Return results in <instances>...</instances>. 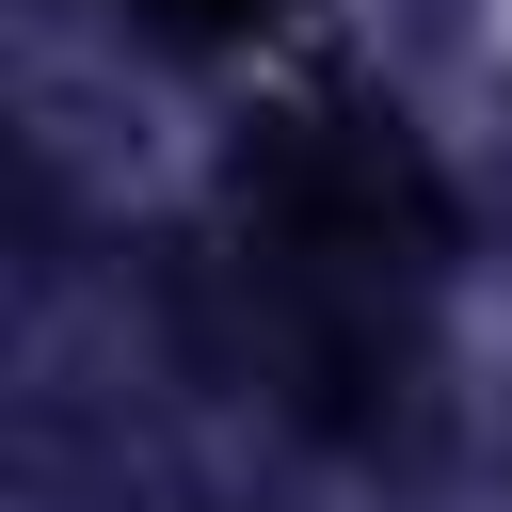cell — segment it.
I'll list each match as a JSON object with an SVG mask.
<instances>
[{"label":"cell","instance_id":"1","mask_svg":"<svg viewBox=\"0 0 512 512\" xmlns=\"http://www.w3.org/2000/svg\"><path fill=\"white\" fill-rule=\"evenodd\" d=\"M160 32H240V16H272V0H144Z\"/></svg>","mask_w":512,"mask_h":512}]
</instances>
